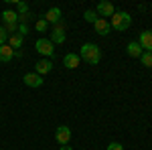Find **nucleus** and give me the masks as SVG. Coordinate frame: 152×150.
I'll return each instance as SVG.
<instances>
[{"mask_svg":"<svg viewBox=\"0 0 152 150\" xmlns=\"http://www.w3.org/2000/svg\"><path fill=\"white\" fill-rule=\"evenodd\" d=\"M107 150H124V146H122L120 142H112V144L107 146Z\"/></svg>","mask_w":152,"mask_h":150,"instance_id":"5701e85b","label":"nucleus"},{"mask_svg":"<svg viewBox=\"0 0 152 150\" xmlns=\"http://www.w3.org/2000/svg\"><path fill=\"white\" fill-rule=\"evenodd\" d=\"M6 39H8V35H6L4 26H0V47H2V45H6Z\"/></svg>","mask_w":152,"mask_h":150,"instance_id":"412c9836","label":"nucleus"},{"mask_svg":"<svg viewBox=\"0 0 152 150\" xmlns=\"http://www.w3.org/2000/svg\"><path fill=\"white\" fill-rule=\"evenodd\" d=\"M14 59V49H10L8 45H2L0 47V61L2 63H10Z\"/></svg>","mask_w":152,"mask_h":150,"instance_id":"ddd939ff","label":"nucleus"},{"mask_svg":"<svg viewBox=\"0 0 152 150\" xmlns=\"http://www.w3.org/2000/svg\"><path fill=\"white\" fill-rule=\"evenodd\" d=\"M81 59L85 61V63H89V65H97L99 59H102L99 47L94 45V43H85V45L81 47Z\"/></svg>","mask_w":152,"mask_h":150,"instance_id":"f03ea898","label":"nucleus"},{"mask_svg":"<svg viewBox=\"0 0 152 150\" xmlns=\"http://www.w3.org/2000/svg\"><path fill=\"white\" fill-rule=\"evenodd\" d=\"M130 24H132V16H130L128 12H124V10H120V12H114V16L110 18V26L114 29V31H128L130 29Z\"/></svg>","mask_w":152,"mask_h":150,"instance_id":"f257e3e1","label":"nucleus"},{"mask_svg":"<svg viewBox=\"0 0 152 150\" xmlns=\"http://www.w3.org/2000/svg\"><path fill=\"white\" fill-rule=\"evenodd\" d=\"M94 26H95V33L102 35V37H107L112 33V26H110V20L107 18H97L94 23Z\"/></svg>","mask_w":152,"mask_h":150,"instance_id":"0eeeda50","label":"nucleus"},{"mask_svg":"<svg viewBox=\"0 0 152 150\" xmlns=\"http://www.w3.org/2000/svg\"><path fill=\"white\" fill-rule=\"evenodd\" d=\"M23 81H24V85L26 87H41L43 85V77L39 75V73H24V77H23Z\"/></svg>","mask_w":152,"mask_h":150,"instance_id":"423d86ee","label":"nucleus"},{"mask_svg":"<svg viewBox=\"0 0 152 150\" xmlns=\"http://www.w3.org/2000/svg\"><path fill=\"white\" fill-rule=\"evenodd\" d=\"M28 12V4L26 2H16V14H24Z\"/></svg>","mask_w":152,"mask_h":150,"instance_id":"aec40b11","label":"nucleus"},{"mask_svg":"<svg viewBox=\"0 0 152 150\" xmlns=\"http://www.w3.org/2000/svg\"><path fill=\"white\" fill-rule=\"evenodd\" d=\"M140 61L144 67H152V51H144L140 55Z\"/></svg>","mask_w":152,"mask_h":150,"instance_id":"f3484780","label":"nucleus"},{"mask_svg":"<svg viewBox=\"0 0 152 150\" xmlns=\"http://www.w3.org/2000/svg\"><path fill=\"white\" fill-rule=\"evenodd\" d=\"M59 150H73V148H71V146H61Z\"/></svg>","mask_w":152,"mask_h":150,"instance_id":"b1692460","label":"nucleus"},{"mask_svg":"<svg viewBox=\"0 0 152 150\" xmlns=\"http://www.w3.org/2000/svg\"><path fill=\"white\" fill-rule=\"evenodd\" d=\"M43 18L47 20V24H59V23H61V8H57V6L49 8L47 14H45Z\"/></svg>","mask_w":152,"mask_h":150,"instance_id":"9b49d317","label":"nucleus"},{"mask_svg":"<svg viewBox=\"0 0 152 150\" xmlns=\"http://www.w3.org/2000/svg\"><path fill=\"white\" fill-rule=\"evenodd\" d=\"M35 49L41 53V55H45L47 59H51L53 55H55V45L51 43V39H45V37L39 39V41L35 43Z\"/></svg>","mask_w":152,"mask_h":150,"instance_id":"7ed1b4c3","label":"nucleus"},{"mask_svg":"<svg viewBox=\"0 0 152 150\" xmlns=\"http://www.w3.org/2000/svg\"><path fill=\"white\" fill-rule=\"evenodd\" d=\"M35 29H37V31H39V33H45V31H47V29H49L47 20H45V18H39V20H37V23H35Z\"/></svg>","mask_w":152,"mask_h":150,"instance_id":"a211bd4d","label":"nucleus"},{"mask_svg":"<svg viewBox=\"0 0 152 150\" xmlns=\"http://www.w3.org/2000/svg\"><path fill=\"white\" fill-rule=\"evenodd\" d=\"M126 51H128V55H130V57H138V59H140V55L144 53V51H142V47L138 45V41H132V43H128Z\"/></svg>","mask_w":152,"mask_h":150,"instance_id":"4468645a","label":"nucleus"},{"mask_svg":"<svg viewBox=\"0 0 152 150\" xmlns=\"http://www.w3.org/2000/svg\"><path fill=\"white\" fill-rule=\"evenodd\" d=\"M55 138H57V142L61 146H67L69 140H71V130L67 126H59L57 130H55Z\"/></svg>","mask_w":152,"mask_h":150,"instance_id":"39448f33","label":"nucleus"},{"mask_svg":"<svg viewBox=\"0 0 152 150\" xmlns=\"http://www.w3.org/2000/svg\"><path fill=\"white\" fill-rule=\"evenodd\" d=\"M114 12H116V8H114V4L112 2H107V0H102L99 4H97V14L99 16H114Z\"/></svg>","mask_w":152,"mask_h":150,"instance_id":"1a4fd4ad","label":"nucleus"},{"mask_svg":"<svg viewBox=\"0 0 152 150\" xmlns=\"http://www.w3.org/2000/svg\"><path fill=\"white\" fill-rule=\"evenodd\" d=\"M83 18H85L87 23H95V20H97V12H95V10H85Z\"/></svg>","mask_w":152,"mask_h":150,"instance_id":"6ab92c4d","label":"nucleus"},{"mask_svg":"<svg viewBox=\"0 0 152 150\" xmlns=\"http://www.w3.org/2000/svg\"><path fill=\"white\" fill-rule=\"evenodd\" d=\"M53 69V63H51V59H41L39 63L35 65V73H39L41 77L45 75V73H49V71Z\"/></svg>","mask_w":152,"mask_h":150,"instance_id":"f8f14e48","label":"nucleus"},{"mask_svg":"<svg viewBox=\"0 0 152 150\" xmlns=\"http://www.w3.org/2000/svg\"><path fill=\"white\" fill-rule=\"evenodd\" d=\"M23 41H24V37H20L18 33H14V35L8 37V43H6V45L10 47V49H20V47H23Z\"/></svg>","mask_w":152,"mask_h":150,"instance_id":"dca6fc26","label":"nucleus"},{"mask_svg":"<svg viewBox=\"0 0 152 150\" xmlns=\"http://www.w3.org/2000/svg\"><path fill=\"white\" fill-rule=\"evenodd\" d=\"M138 45L142 47V51H152V31H142L138 37Z\"/></svg>","mask_w":152,"mask_h":150,"instance_id":"6e6552de","label":"nucleus"},{"mask_svg":"<svg viewBox=\"0 0 152 150\" xmlns=\"http://www.w3.org/2000/svg\"><path fill=\"white\" fill-rule=\"evenodd\" d=\"M79 63H81V57H79L77 53H67V55L63 57V65H65L67 69H77Z\"/></svg>","mask_w":152,"mask_h":150,"instance_id":"9d476101","label":"nucleus"},{"mask_svg":"<svg viewBox=\"0 0 152 150\" xmlns=\"http://www.w3.org/2000/svg\"><path fill=\"white\" fill-rule=\"evenodd\" d=\"M2 20H4V24H18V14H16V10H4Z\"/></svg>","mask_w":152,"mask_h":150,"instance_id":"2eb2a0df","label":"nucleus"},{"mask_svg":"<svg viewBox=\"0 0 152 150\" xmlns=\"http://www.w3.org/2000/svg\"><path fill=\"white\" fill-rule=\"evenodd\" d=\"M20 37H24V35H28V24H18V31H16Z\"/></svg>","mask_w":152,"mask_h":150,"instance_id":"4be33fe9","label":"nucleus"},{"mask_svg":"<svg viewBox=\"0 0 152 150\" xmlns=\"http://www.w3.org/2000/svg\"><path fill=\"white\" fill-rule=\"evenodd\" d=\"M51 43L53 45H63L65 43V24L63 23L55 24V29L51 31Z\"/></svg>","mask_w":152,"mask_h":150,"instance_id":"20e7f679","label":"nucleus"}]
</instances>
